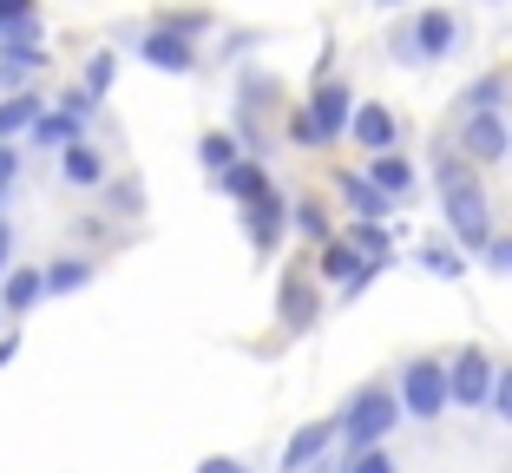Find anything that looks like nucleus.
<instances>
[{
  "mask_svg": "<svg viewBox=\"0 0 512 473\" xmlns=\"http://www.w3.org/2000/svg\"><path fill=\"white\" fill-rule=\"evenodd\" d=\"M342 198L355 204V217H362V224H375V217H388V191H381V184H362V178H342Z\"/></svg>",
  "mask_w": 512,
  "mask_h": 473,
  "instance_id": "nucleus-17",
  "label": "nucleus"
},
{
  "mask_svg": "<svg viewBox=\"0 0 512 473\" xmlns=\"http://www.w3.org/2000/svg\"><path fill=\"white\" fill-rule=\"evenodd\" d=\"M40 296H46L40 270H27V263H7V270H0V316H27Z\"/></svg>",
  "mask_w": 512,
  "mask_h": 473,
  "instance_id": "nucleus-6",
  "label": "nucleus"
},
{
  "mask_svg": "<svg viewBox=\"0 0 512 473\" xmlns=\"http://www.w3.org/2000/svg\"><path fill=\"white\" fill-rule=\"evenodd\" d=\"M138 53H145V66H158V73H191V66H197L191 40H184L178 27H158V33H145V40H138Z\"/></svg>",
  "mask_w": 512,
  "mask_h": 473,
  "instance_id": "nucleus-4",
  "label": "nucleus"
},
{
  "mask_svg": "<svg viewBox=\"0 0 512 473\" xmlns=\"http://www.w3.org/2000/svg\"><path fill=\"white\" fill-rule=\"evenodd\" d=\"M79 132H86V119H79V112H66V106H60V112H46V106H40V119L27 125L33 145H53V152H60V145H73Z\"/></svg>",
  "mask_w": 512,
  "mask_h": 473,
  "instance_id": "nucleus-9",
  "label": "nucleus"
},
{
  "mask_svg": "<svg viewBox=\"0 0 512 473\" xmlns=\"http://www.w3.org/2000/svg\"><path fill=\"white\" fill-rule=\"evenodd\" d=\"M40 106H46V99H40V92H27V86L0 92V138H20L33 119H40Z\"/></svg>",
  "mask_w": 512,
  "mask_h": 473,
  "instance_id": "nucleus-11",
  "label": "nucleus"
},
{
  "mask_svg": "<svg viewBox=\"0 0 512 473\" xmlns=\"http://www.w3.org/2000/svg\"><path fill=\"white\" fill-rule=\"evenodd\" d=\"M197 152H204V165H211V171H224V165H237V145H230V138H224V132H211V138H204V145H197Z\"/></svg>",
  "mask_w": 512,
  "mask_h": 473,
  "instance_id": "nucleus-23",
  "label": "nucleus"
},
{
  "mask_svg": "<svg viewBox=\"0 0 512 473\" xmlns=\"http://www.w3.org/2000/svg\"><path fill=\"white\" fill-rule=\"evenodd\" d=\"M368 270H375V263H362L348 244H335L329 257H322V276H335V283H348V290H362V283H368Z\"/></svg>",
  "mask_w": 512,
  "mask_h": 473,
  "instance_id": "nucleus-16",
  "label": "nucleus"
},
{
  "mask_svg": "<svg viewBox=\"0 0 512 473\" xmlns=\"http://www.w3.org/2000/svg\"><path fill=\"white\" fill-rule=\"evenodd\" d=\"M348 473H394V460L388 454H375V447H362V454H355V467Z\"/></svg>",
  "mask_w": 512,
  "mask_h": 473,
  "instance_id": "nucleus-28",
  "label": "nucleus"
},
{
  "mask_svg": "<svg viewBox=\"0 0 512 473\" xmlns=\"http://www.w3.org/2000/svg\"><path fill=\"white\" fill-rule=\"evenodd\" d=\"M421 263H427L434 276H460V270H467V263H460V250H447V244H427Z\"/></svg>",
  "mask_w": 512,
  "mask_h": 473,
  "instance_id": "nucleus-22",
  "label": "nucleus"
},
{
  "mask_svg": "<svg viewBox=\"0 0 512 473\" xmlns=\"http://www.w3.org/2000/svg\"><path fill=\"white\" fill-rule=\"evenodd\" d=\"M486 401L499 408V421H512V375H499V382L486 388Z\"/></svg>",
  "mask_w": 512,
  "mask_h": 473,
  "instance_id": "nucleus-27",
  "label": "nucleus"
},
{
  "mask_svg": "<svg viewBox=\"0 0 512 473\" xmlns=\"http://www.w3.org/2000/svg\"><path fill=\"white\" fill-rule=\"evenodd\" d=\"M486 257H493V270L512 276V237H486Z\"/></svg>",
  "mask_w": 512,
  "mask_h": 473,
  "instance_id": "nucleus-29",
  "label": "nucleus"
},
{
  "mask_svg": "<svg viewBox=\"0 0 512 473\" xmlns=\"http://www.w3.org/2000/svg\"><path fill=\"white\" fill-rule=\"evenodd\" d=\"M375 184L388 191V198H401V191H407V165H401V158H388V152H381V158H375Z\"/></svg>",
  "mask_w": 512,
  "mask_h": 473,
  "instance_id": "nucleus-21",
  "label": "nucleus"
},
{
  "mask_svg": "<svg viewBox=\"0 0 512 473\" xmlns=\"http://www.w3.org/2000/svg\"><path fill=\"white\" fill-rule=\"evenodd\" d=\"M355 244H362V250H368V257H388V237H381V230H375V224H362V230H355Z\"/></svg>",
  "mask_w": 512,
  "mask_h": 473,
  "instance_id": "nucleus-30",
  "label": "nucleus"
},
{
  "mask_svg": "<svg viewBox=\"0 0 512 473\" xmlns=\"http://www.w3.org/2000/svg\"><path fill=\"white\" fill-rule=\"evenodd\" d=\"M440 204H447V224L460 230V244H486L493 224H486V191L473 184V171L460 158H440Z\"/></svg>",
  "mask_w": 512,
  "mask_h": 473,
  "instance_id": "nucleus-1",
  "label": "nucleus"
},
{
  "mask_svg": "<svg viewBox=\"0 0 512 473\" xmlns=\"http://www.w3.org/2000/svg\"><path fill=\"white\" fill-rule=\"evenodd\" d=\"M329 441H335V421H309V428H302L296 441L283 447V473H302V467H309V460H316Z\"/></svg>",
  "mask_w": 512,
  "mask_h": 473,
  "instance_id": "nucleus-12",
  "label": "nucleus"
},
{
  "mask_svg": "<svg viewBox=\"0 0 512 473\" xmlns=\"http://www.w3.org/2000/svg\"><path fill=\"white\" fill-rule=\"evenodd\" d=\"M401 408L407 414H421V421H434L440 408H447V368L440 362H414L401 375Z\"/></svg>",
  "mask_w": 512,
  "mask_h": 473,
  "instance_id": "nucleus-3",
  "label": "nucleus"
},
{
  "mask_svg": "<svg viewBox=\"0 0 512 473\" xmlns=\"http://www.w3.org/2000/svg\"><path fill=\"white\" fill-rule=\"evenodd\" d=\"M283 316L289 322H309V316H316V303H309V290H302V283H283Z\"/></svg>",
  "mask_w": 512,
  "mask_h": 473,
  "instance_id": "nucleus-24",
  "label": "nucleus"
},
{
  "mask_svg": "<svg viewBox=\"0 0 512 473\" xmlns=\"http://www.w3.org/2000/svg\"><path fill=\"white\" fill-rule=\"evenodd\" d=\"M250 230H256V244H263V250L276 244V230H283V204H276V191H256V198H250Z\"/></svg>",
  "mask_w": 512,
  "mask_h": 473,
  "instance_id": "nucleus-15",
  "label": "nucleus"
},
{
  "mask_svg": "<svg viewBox=\"0 0 512 473\" xmlns=\"http://www.w3.org/2000/svg\"><path fill=\"white\" fill-rule=\"evenodd\" d=\"M33 14H40L33 0H0V33H7V27H20V20H33Z\"/></svg>",
  "mask_w": 512,
  "mask_h": 473,
  "instance_id": "nucleus-26",
  "label": "nucleus"
},
{
  "mask_svg": "<svg viewBox=\"0 0 512 473\" xmlns=\"http://www.w3.org/2000/svg\"><path fill=\"white\" fill-rule=\"evenodd\" d=\"M14 263V230H7V217H0V270Z\"/></svg>",
  "mask_w": 512,
  "mask_h": 473,
  "instance_id": "nucleus-32",
  "label": "nucleus"
},
{
  "mask_svg": "<svg viewBox=\"0 0 512 473\" xmlns=\"http://www.w3.org/2000/svg\"><path fill=\"white\" fill-rule=\"evenodd\" d=\"M414 40H421V53H447V46H453V20L447 14H427Z\"/></svg>",
  "mask_w": 512,
  "mask_h": 473,
  "instance_id": "nucleus-20",
  "label": "nucleus"
},
{
  "mask_svg": "<svg viewBox=\"0 0 512 473\" xmlns=\"http://www.w3.org/2000/svg\"><path fill=\"white\" fill-rule=\"evenodd\" d=\"M394 421H401V401H394L388 388H362V395L348 401V414H342V441L362 454V447H375Z\"/></svg>",
  "mask_w": 512,
  "mask_h": 473,
  "instance_id": "nucleus-2",
  "label": "nucleus"
},
{
  "mask_svg": "<svg viewBox=\"0 0 512 473\" xmlns=\"http://www.w3.org/2000/svg\"><path fill=\"white\" fill-rule=\"evenodd\" d=\"M112 79H119V53H92V60H86V92H92V99H106Z\"/></svg>",
  "mask_w": 512,
  "mask_h": 473,
  "instance_id": "nucleus-18",
  "label": "nucleus"
},
{
  "mask_svg": "<svg viewBox=\"0 0 512 473\" xmlns=\"http://www.w3.org/2000/svg\"><path fill=\"white\" fill-rule=\"evenodd\" d=\"M112 211H125V217L138 211V184H112Z\"/></svg>",
  "mask_w": 512,
  "mask_h": 473,
  "instance_id": "nucleus-31",
  "label": "nucleus"
},
{
  "mask_svg": "<svg viewBox=\"0 0 512 473\" xmlns=\"http://www.w3.org/2000/svg\"><path fill=\"white\" fill-rule=\"evenodd\" d=\"M467 152L473 158H506L512 152V132L493 119V112H467Z\"/></svg>",
  "mask_w": 512,
  "mask_h": 473,
  "instance_id": "nucleus-8",
  "label": "nucleus"
},
{
  "mask_svg": "<svg viewBox=\"0 0 512 473\" xmlns=\"http://www.w3.org/2000/svg\"><path fill=\"white\" fill-rule=\"evenodd\" d=\"M342 119H348V92H342V86H322V92H316V112L302 119V138H329V132H342Z\"/></svg>",
  "mask_w": 512,
  "mask_h": 473,
  "instance_id": "nucleus-10",
  "label": "nucleus"
},
{
  "mask_svg": "<svg viewBox=\"0 0 512 473\" xmlns=\"http://www.w3.org/2000/svg\"><path fill=\"white\" fill-rule=\"evenodd\" d=\"M355 138H362L368 152H388L394 145V112L388 106H362L355 112Z\"/></svg>",
  "mask_w": 512,
  "mask_h": 473,
  "instance_id": "nucleus-14",
  "label": "nucleus"
},
{
  "mask_svg": "<svg viewBox=\"0 0 512 473\" xmlns=\"http://www.w3.org/2000/svg\"><path fill=\"white\" fill-rule=\"evenodd\" d=\"M493 99H499V79H480V86H473L460 106H467V112H493Z\"/></svg>",
  "mask_w": 512,
  "mask_h": 473,
  "instance_id": "nucleus-25",
  "label": "nucleus"
},
{
  "mask_svg": "<svg viewBox=\"0 0 512 473\" xmlns=\"http://www.w3.org/2000/svg\"><path fill=\"white\" fill-rule=\"evenodd\" d=\"M217 178H224L230 198H256V191H263V171H256V165H224Z\"/></svg>",
  "mask_w": 512,
  "mask_h": 473,
  "instance_id": "nucleus-19",
  "label": "nucleus"
},
{
  "mask_svg": "<svg viewBox=\"0 0 512 473\" xmlns=\"http://www.w3.org/2000/svg\"><path fill=\"white\" fill-rule=\"evenodd\" d=\"M60 178L79 184V191H86V184H106V158L92 152L86 138H73V145H60Z\"/></svg>",
  "mask_w": 512,
  "mask_h": 473,
  "instance_id": "nucleus-7",
  "label": "nucleus"
},
{
  "mask_svg": "<svg viewBox=\"0 0 512 473\" xmlns=\"http://www.w3.org/2000/svg\"><path fill=\"white\" fill-rule=\"evenodd\" d=\"M86 283H92V257H60L53 270H40L46 296H73V290H86Z\"/></svg>",
  "mask_w": 512,
  "mask_h": 473,
  "instance_id": "nucleus-13",
  "label": "nucleus"
},
{
  "mask_svg": "<svg viewBox=\"0 0 512 473\" xmlns=\"http://www.w3.org/2000/svg\"><path fill=\"white\" fill-rule=\"evenodd\" d=\"M14 355H20V336H14V329H7V336H0V368L14 362Z\"/></svg>",
  "mask_w": 512,
  "mask_h": 473,
  "instance_id": "nucleus-33",
  "label": "nucleus"
},
{
  "mask_svg": "<svg viewBox=\"0 0 512 473\" xmlns=\"http://www.w3.org/2000/svg\"><path fill=\"white\" fill-rule=\"evenodd\" d=\"M486 388H493V362H486L480 349H467L460 362H453V375H447V395L460 401V408H480Z\"/></svg>",
  "mask_w": 512,
  "mask_h": 473,
  "instance_id": "nucleus-5",
  "label": "nucleus"
},
{
  "mask_svg": "<svg viewBox=\"0 0 512 473\" xmlns=\"http://www.w3.org/2000/svg\"><path fill=\"white\" fill-rule=\"evenodd\" d=\"M197 473H243V467H237V460H224V454H217V460H204Z\"/></svg>",
  "mask_w": 512,
  "mask_h": 473,
  "instance_id": "nucleus-34",
  "label": "nucleus"
}]
</instances>
